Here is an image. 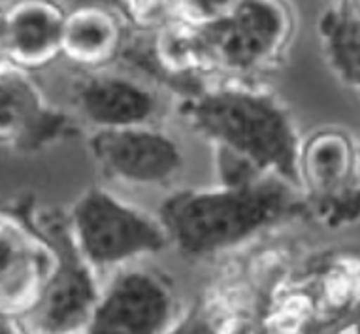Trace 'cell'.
Instances as JSON below:
<instances>
[{
  "label": "cell",
  "mask_w": 360,
  "mask_h": 334,
  "mask_svg": "<svg viewBox=\"0 0 360 334\" xmlns=\"http://www.w3.org/2000/svg\"><path fill=\"white\" fill-rule=\"evenodd\" d=\"M179 111L215 147L221 185L278 178L290 187H302V140L289 108L274 94L243 85H223L191 97Z\"/></svg>",
  "instance_id": "1"
},
{
  "label": "cell",
  "mask_w": 360,
  "mask_h": 334,
  "mask_svg": "<svg viewBox=\"0 0 360 334\" xmlns=\"http://www.w3.org/2000/svg\"><path fill=\"white\" fill-rule=\"evenodd\" d=\"M289 199L290 185L278 178L179 191L162 202L159 223L168 244L189 257H204L238 246L270 227L287 211Z\"/></svg>",
  "instance_id": "2"
},
{
  "label": "cell",
  "mask_w": 360,
  "mask_h": 334,
  "mask_svg": "<svg viewBox=\"0 0 360 334\" xmlns=\"http://www.w3.org/2000/svg\"><path fill=\"white\" fill-rule=\"evenodd\" d=\"M198 29L210 70L248 76L281 61L295 35V13L289 0H236Z\"/></svg>",
  "instance_id": "3"
},
{
  "label": "cell",
  "mask_w": 360,
  "mask_h": 334,
  "mask_svg": "<svg viewBox=\"0 0 360 334\" xmlns=\"http://www.w3.org/2000/svg\"><path fill=\"white\" fill-rule=\"evenodd\" d=\"M77 252L93 268L127 263L168 246L159 219L124 204L104 189H87L68 216Z\"/></svg>",
  "instance_id": "4"
},
{
  "label": "cell",
  "mask_w": 360,
  "mask_h": 334,
  "mask_svg": "<svg viewBox=\"0 0 360 334\" xmlns=\"http://www.w3.org/2000/svg\"><path fill=\"white\" fill-rule=\"evenodd\" d=\"M36 230L53 246L57 264L34 306L23 316L25 327L44 333L85 328L98 299L95 278L91 274L93 266L77 252L68 219L63 223L41 219Z\"/></svg>",
  "instance_id": "5"
},
{
  "label": "cell",
  "mask_w": 360,
  "mask_h": 334,
  "mask_svg": "<svg viewBox=\"0 0 360 334\" xmlns=\"http://www.w3.org/2000/svg\"><path fill=\"white\" fill-rule=\"evenodd\" d=\"M176 300L162 278L146 270H127L98 293L87 333L155 334L170 328Z\"/></svg>",
  "instance_id": "6"
},
{
  "label": "cell",
  "mask_w": 360,
  "mask_h": 334,
  "mask_svg": "<svg viewBox=\"0 0 360 334\" xmlns=\"http://www.w3.org/2000/svg\"><path fill=\"white\" fill-rule=\"evenodd\" d=\"M89 147L106 176L127 183L162 185L184 168L179 146L151 125L98 129Z\"/></svg>",
  "instance_id": "7"
},
{
  "label": "cell",
  "mask_w": 360,
  "mask_h": 334,
  "mask_svg": "<svg viewBox=\"0 0 360 334\" xmlns=\"http://www.w3.org/2000/svg\"><path fill=\"white\" fill-rule=\"evenodd\" d=\"M57 264V253L21 217L0 211V311L23 317Z\"/></svg>",
  "instance_id": "8"
},
{
  "label": "cell",
  "mask_w": 360,
  "mask_h": 334,
  "mask_svg": "<svg viewBox=\"0 0 360 334\" xmlns=\"http://www.w3.org/2000/svg\"><path fill=\"white\" fill-rule=\"evenodd\" d=\"M66 12L57 0H13L0 10L4 63L19 70H40L60 55Z\"/></svg>",
  "instance_id": "9"
},
{
  "label": "cell",
  "mask_w": 360,
  "mask_h": 334,
  "mask_svg": "<svg viewBox=\"0 0 360 334\" xmlns=\"http://www.w3.org/2000/svg\"><path fill=\"white\" fill-rule=\"evenodd\" d=\"M79 113L98 129L149 125L159 113L153 89L119 72H91L74 89Z\"/></svg>",
  "instance_id": "10"
},
{
  "label": "cell",
  "mask_w": 360,
  "mask_h": 334,
  "mask_svg": "<svg viewBox=\"0 0 360 334\" xmlns=\"http://www.w3.org/2000/svg\"><path fill=\"white\" fill-rule=\"evenodd\" d=\"M63 119L27 72L0 66V144L53 135Z\"/></svg>",
  "instance_id": "11"
},
{
  "label": "cell",
  "mask_w": 360,
  "mask_h": 334,
  "mask_svg": "<svg viewBox=\"0 0 360 334\" xmlns=\"http://www.w3.org/2000/svg\"><path fill=\"white\" fill-rule=\"evenodd\" d=\"M354 153L353 142L342 130L315 132L300 144V185H306L321 199H336L342 193H349V185L356 183Z\"/></svg>",
  "instance_id": "12"
},
{
  "label": "cell",
  "mask_w": 360,
  "mask_h": 334,
  "mask_svg": "<svg viewBox=\"0 0 360 334\" xmlns=\"http://www.w3.org/2000/svg\"><path fill=\"white\" fill-rule=\"evenodd\" d=\"M121 47L119 19L101 6H79L66 12L60 35V55L74 65L98 68Z\"/></svg>",
  "instance_id": "13"
},
{
  "label": "cell",
  "mask_w": 360,
  "mask_h": 334,
  "mask_svg": "<svg viewBox=\"0 0 360 334\" xmlns=\"http://www.w3.org/2000/svg\"><path fill=\"white\" fill-rule=\"evenodd\" d=\"M317 36L332 76L347 89L360 85V0H336L317 21Z\"/></svg>",
  "instance_id": "14"
},
{
  "label": "cell",
  "mask_w": 360,
  "mask_h": 334,
  "mask_svg": "<svg viewBox=\"0 0 360 334\" xmlns=\"http://www.w3.org/2000/svg\"><path fill=\"white\" fill-rule=\"evenodd\" d=\"M155 59L170 74L210 70L198 25L185 19L170 21L155 30Z\"/></svg>",
  "instance_id": "15"
},
{
  "label": "cell",
  "mask_w": 360,
  "mask_h": 334,
  "mask_svg": "<svg viewBox=\"0 0 360 334\" xmlns=\"http://www.w3.org/2000/svg\"><path fill=\"white\" fill-rule=\"evenodd\" d=\"M119 16L138 30H159L181 19L179 0H115Z\"/></svg>",
  "instance_id": "16"
},
{
  "label": "cell",
  "mask_w": 360,
  "mask_h": 334,
  "mask_svg": "<svg viewBox=\"0 0 360 334\" xmlns=\"http://www.w3.org/2000/svg\"><path fill=\"white\" fill-rule=\"evenodd\" d=\"M236 0H179V16L195 25L212 23L229 12Z\"/></svg>",
  "instance_id": "17"
},
{
  "label": "cell",
  "mask_w": 360,
  "mask_h": 334,
  "mask_svg": "<svg viewBox=\"0 0 360 334\" xmlns=\"http://www.w3.org/2000/svg\"><path fill=\"white\" fill-rule=\"evenodd\" d=\"M2 333H27L23 317L15 316V314H8V311H0V334Z\"/></svg>",
  "instance_id": "18"
},
{
  "label": "cell",
  "mask_w": 360,
  "mask_h": 334,
  "mask_svg": "<svg viewBox=\"0 0 360 334\" xmlns=\"http://www.w3.org/2000/svg\"><path fill=\"white\" fill-rule=\"evenodd\" d=\"M2 65H6V63H4V55H2V47H0V66Z\"/></svg>",
  "instance_id": "19"
}]
</instances>
